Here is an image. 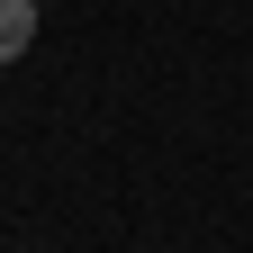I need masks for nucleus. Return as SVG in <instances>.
<instances>
[{"instance_id": "nucleus-1", "label": "nucleus", "mask_w": 253, "mask_h": 253, "mask_svg": "<svg viewBox=\"0 0 253 253\" xmlns=\"http://www.w3.org/2000/svg\"><path fill=\"white\" fill-rule=\"evenodd\" d=\"M27 37H37V0H0V63L27 54Z\"/></svg>"}]
</instances>
